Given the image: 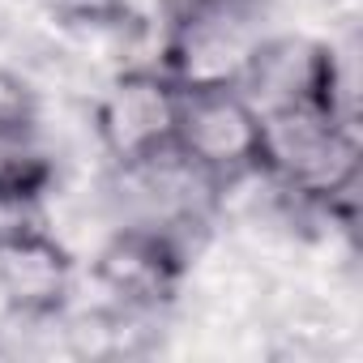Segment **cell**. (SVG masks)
Instances as JSON below:
<instances>
[{
	"label": "cell",
	"instance_id": "6da1fadb",
	"mask_svg": "<svg viewBox=\"0 0 363 363\" xmlns=\"http://www.w3.org/2000/svg\"><path fill=\"white\" fill-rule=\"evenodd\" d=\"M261 171L320 206L350 197L359 179V145L346 111L312 99L261 111Z\"/></svg>",
	"mask_w": 363,
	"mask_h": 363
},
{
	"label": "cell",
	"instance_id": "7a4b0ae2",
	"mask_svg": "<svg viewBox=\"0 0 363 363\" xmlns=\"http://www.w3.org/2000/svg\"><path fill=\"white\" fill-rule=\"evenodd\" d=\"M265 39V0H179L162 30L158 69L179 90L240 86Z\"/></svg>",
	"mask_w": 363,
	"mask_h": 363
},
{
	"label": "cell",
	"instance_id": "3957f363",
	"mask_svg": "<svg viewBox=\"0 0 363 363\" xmlns=\"http://www.w3.org/2000/svg\"><path fill=\"white\" fill-rule=\"evenodd\" d=\"M171 154L214 184L261 171V111L240 86L184 90Z\"/></svg>",
	"mask_w": 363,
	"mask_h": 363
},
{
	"label": "cell",
	"instance_id": "277c9868",
	"mask_svg": "<svg viewBox=\"0 0 363 363\" xmlns=\"http://www.w3.org/2000/svg\"><path fill=\"white\" fill-rule=\"evenodd\" d=\"M179 90L162 69H124L94 103V133L103 154L124 171H145L171 154Z\"/></svg>",
	"mask_w": 363,
	"mask_h": 363
},
{
	"label": "cell",
	"instance_id": "5b68a950",
	"mask_svg": "<svg viewBox=\"0 0 363 363\" xmlns=\"http://www.w3.org/2000/svg\"><path fill=\"white\" fill-rule=\"evenodd\" d=\"M90 274L124 312H158L184 282V248L162 227H124L99 248Z\"/></svg>",
	"mask_w": 363,
	"mask_h": 363
},
{
	"label": "cell",
	"instance_id": "8992f818",
	"mask_svg": "<svg viewBox=\"0 0 363 363\" xmlns=\"http://www.w3.org/2000/svg\"><path fill=\"white\" fill-rule=\"evenodd\" d=\"M73 257L35 218L0 227V303L26 320H48L69 303Z\"/></svg>",
	"mask_w": 363,
	"mask_h": 363
},
{
	"label": "cell",
	"instance_id": "52a82bcc",
	"mask_svg": "<svg viewBox=\"0 0 363 363\" xmlns=\"http://www.w3.org/2000/svg\"><path fill=\"white\" fill-rule=\"evenodd\" d=\"M52 184V158L35 124H0V206H35Z\"/></svg>",
	"mask_w": 363,
	"mask_h": 363
},
{
	"label": "cell",
	"instance_id": "ba28073f",
	"mask_svg": "<svg viewBox=\"0 0 363 363\" xmlns=\"http://www.w3.org/2000/svg\"><path fill=\"white\" fill-rule=\"evenodd\" d=\"M0 124H35V90L9 69H0Z\"/></svg>",
	"mask_w": 363,
	"mask_h": 363
}]
</instances>
